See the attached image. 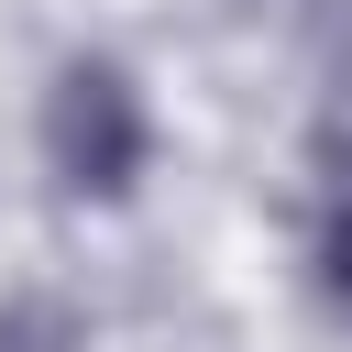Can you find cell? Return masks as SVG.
Instances as JSON below:
<instances>
[{
  "label": "cell",
  "mask_w": 352,
  "mask_h": 352,
  "mask_svg": "<svg viewBox=\"0 0 352 352\" xmlns=\"http://www.w3.org/2000/svg\"><path fill=\"white\" fill-rule=\"evenodd\" d=\"M154 154V121H143V88L121 55H66L55 88H44V165L66 198H132Z\"/></svg>",
  "instance_id": "obj_1"
},
{
  "label": "cell",
  "mask_w": 352,
  "mask_h": 352,
  "mask_svg": "<svg viewBox=\"0 0 352 352\" xmlns=\"http://www.w3.org/2000/svg\"><path fill=\"white\" fill-rule=\"evenodd\" d=\"M319 176H330V209L352 198V88L330 99V121H319Z\"/></svg>",
  "instance_id": "obj_2"
},
{
  "label": "cell",
  "mask_w": 352,
  "mask_h": 352,
  "mask_svg": "<svg viewBox=\"0 0 352 352\" xmlns=\"http://www.w3.org/2000/svg\"><path fill=\"white\" fill-rule=\"evenodd\" d=\"M319 253H330V297H341V308H352V198H341V209H330V242H319Z\"/></svg>",
  "instance_id": "obj_3"
},
{
  "label": "cell",
  "mask_w": 352,
  "mask_h": 352,
  "mask_svg": "<svg viewBox=\"0 0 352 352\" xmlns=\"http://www.w3.org/2000/svg\"><path fill=\"white\" fill-rule=\"evenodd\" d=\"M0 352H33V341H0Z\"/></svg>",
  "instance_id": "obj_4"
}]
</instances>
